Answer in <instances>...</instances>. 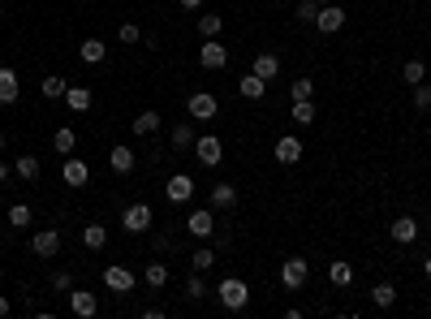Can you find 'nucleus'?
I'll use <instances>...</instances> for the list:
<instances>
[{
	"instance_id": "nucleus-1",
	"label": "nucleus",
	"mask_w": 431,
	"mask_h": 319,
	"mask_svg": "<svg viewBox=\"0 0 431 319\" xmlns=\"http://www.w3.org/2000/svg\"><path fill=\"white\" fill-rule=\"evenodd\" d=\"M216 298L229 306V311H246V302H250V285L238 281V276H224V281L216 285Z\"/></svg>"
},
{
	"instance_id": "nucleus-2",
	"label": "nucleus",
	"mask_w": 431,
	"mask_h": 319,
	"mask_svg": "<svg viewBox=\"0 0 431 319\" xmlns=\"http://www.w3.org/2000/svg\"><path fill=\"white\" fill-rule=\"evenodd\" d=\"M151 225H156V212H151V203H130L121 212V229L125 233H147Z\"/></svg>"
},
{
	"instance_id": "nucleus-3",
	"label": "nucleus",
	"mask_w": 431,
	"mask_h": 319,
	"mask_svg": "<svg viewBox=\"0 0 431 319\" xmlns=\"http://www.w3.org/2000/svg\"><path fill=\"white\" fill-rule=\"evenodd\" d=\"M307 276H311V263L302 259V255H293V259L281 263V285H285V289H302V285H307Z\"/></svg>"
},
{
	"instance_id": "nucleus-4",
	"label": "nucleus",
	"mask_w": 431,
	"mask_h": 319,
	"mask_svg": "<svg viewBox=\"0 0 431 319\" xmlns=\"http://www.w3.org/2000/svg\"><path fill=\"white\" fill-rule=\"evenodd\" d=\"M186 112H190L194 121H212V117L220 112V100H216L212 91H194V95H190V104H186Z\"/></svg>"
},
{
	"instance_id": "nucleus-5",
	"label": "nucleus",
	"mask_w": 431,
	"mask_h": 319,
	"mask_svg": "<svg viewBox=\"0 0 431 319\" xmlns=\"http://www.w3.org/2000/svg\"><path fill=\"white\" fill-rule=\"evenodd\" d=\"M198 65H203V69H224V65H229V47H224L220 39H203Z\"/></svg>"
},
{
	"instance_id": "nucleus-6",
	"label": "nucleus",
	"mask_w": 431,
	"mask_h": 319,
	"mask_svg": "<svg viewBox=\"0 0 431 319\" xmlns=\"http://www.w3.org/2000/svg\"><path fill=\"white\" fill-rule=\"evenodd\" d=\"M194 156H198L203 168H216V164L224 160V147H220L216 134H207V138H194Z\"/></svg>"
},
{
	"instance_id": "nucleus-7",
	"label": "nucleus",
	"mask_w": 431,
	"mask_h": 319,
	"mask_svg": "<svg viewBox=\"0 0 431 319\" xmlns=\"http://www.w3.org/2000/svg\"><path fill=\"white\" fill-rule=\"evenodd\" d=\"M61 177H65V186L82 190V186L91 181V164H87V160H78V156H65V168H61Z\"/></svg>"
},
{
	"instance_id": "nucleus-8",
	"label": "nucleus",
	"mask_w": 431,
	"mask_h": 319,
	"mask_svg": "<svg viewBox=\"0 0 431 319\" xmlns=\"http://www.w3.org/2000/svg\"><path fill=\"white\" fill-rule=\"evenodd\" d=\"M164 199H168V203H190V199H194V177H190V173H177V177H168V186H164Z\"/></svg>"
},
{
	"instance_id": "nucleus-9",
	"label": "nucleus",
	"mask_w": 431,
	"mask_h": 319,
	"mask_svg": "<svg viewBox=\"0 0 431 319\" xmlns=\"http://www.w3.org/2000/svg\"><path fill=\"white\" fill-rule=\"evenodd\" d=\"M104 285L112 293H130L134 289V272H130V267H121V263H108L104 267Z\"/></svg>"
},
{
	"instance_id": "nucleus-10",
	"label": "nucleus",
	"mask_w": 431,
	"mask_h": 319,
	"mask_svg": "<svg viewBox=\"0 0 431 319\" xmlns=\"http://www.w3.org/2000/svg\"><path fill=\"white\" fill-rule=\"evenodd\" d=\"M69 311L91 319V315H99V298H95L91 289H69Z\"/></svg>"
},
{
	"instance_id": "nucleus-11",
	"label": "nucleus",
	"mask_w": 431,
	"mask_h": 319,
	"mask_svg": "<svg viewBox=\"0 0 431 319\" xmlns=\"http://www.w3.org/2000/svg\"><path fill=\"white\" fill-rule=\"evenodd\" d=\"M315 27H319V35H337L345 27V9L341 5H323L319 17H315Z\"/></svg>"
},
{
	"instance_id": "nucleus-12",
	"label": "nucleus",
	"mask_w": 431,
	"mask_h": 319,
	"mask_svg": "<svg viewBox=\"0 0 431 319\" xmlns=\"http://www.w3.org/2000/svg\"><path fill=\"white\" fill-rule=\"evenodd\" d=\"M186 229H190L194 237H212V233H216V212H212V207H198V212H190Z\"/></svg>"
},
{
	"instance_id": "nucleus-13",
	"label": "nucleus",
	"mask_w": 431,
	"mask_h": 319,
	"mask_svg": "<svg viewBox=\"0 0 431 319\" xmlns=\"http://www.w3.org/2000/svg\"><path fill=\"white\" fill-rule=\"evenodd\" d=\"M31 251H35L39 259H52V255L61 251V233H57V229H39V233L31 237Z\"/></svg>"
},
{
	"instance_id": "nucleus-14",
	"label": "nucleus",
	"mask_w": 431,
	"mask_h": 319,
	"mask_svg": "<svg viewBox=\"0 0 431 319\" xmlns=\"http://www.w3.org/2000/svg\"><path fill=\"white\" fill-rule=\"evenodd\" d=\"M388 237L401 242V246H405V242H414V237H418V220H414V216H397L393 225H388Z\"/></svg>"
},
{
	"instance_id": "nucleus-15",
	"label": "nucleus",
	"mask_w": 431,
	"mask_h": 319,
	"mask_svg": "<svg viewBox=\"0 0 431 319\" xmlns=\"http://www.w3.org/2000/svg\"><path fill=\"white\" fill-rule=\"evenodd\" d=\"M250 73H259L263 82L281 78V57H276V52H259V57H255V65H250Z\"/></svg>"
},
{
	"instance_id": "nucleus-16",
	"label": "nucleus",
	"mask_w": 431,
	"mask_h": 319,
	"mask_svg": "<svg viewBox=\"0 0 431 319\" xmlns=\"http://www.w3.org/2000/svg\"><path fill=\"white\" fill-rule=\"evenodd\" d=\"M17 95H22L17 73H13L9 65H0V104H17Z\"/></svg>"
},
{
	"instance_id": "nucleus-17",
	"label": "nucleus",
	"mask_w": 431,
	"mask_h": 319,
	"mask_svg": "<svg viewBox=\"0 0 431 319\" xmlns=\"http://www.w3.org/2000/svg\"><path fill=\"white\" fill-rule=\"evenodd\" d=\"M238 95H242V100H263L268 82L259 78V73H242V78H238Z\"/></svg>"
},
{
	"instance_id": "nucleus-18",
	"label": "nucleus",
	"mask_w": 431,
	"mask_h": 319,
	"mask_svg": "<svg viewBox=\"0 0 431 319\" xmlns=\"http://www.w3.org/2000/svg\"><path fill=\"white\" fill-rule=\"evenodd\" d=\"M281 164H298L302 160V138H293V134H285L281 142H276V151H272Z\"/></svg>"
},
{
	"instance_id": "nucleus-19",
	"label": "nucleus",
	"mask_w": 431,
	"mask_h": 319,
	"mask_svg": "<svg viewBox=\"0 0 431 319\" xmlns=\"http://www.w3.org/2000/svg\"><path fill=\"white\" fill-rule=\"evenodd\" d=\"M108 164H112V173H134V151H130V147H112V151H108Z\"/></svg>"
},
{
	"instance_id": "nucleus-20",
	"label": "nucleus",
	"mask_w": 431,
	"mask_h": 319,
	"mask_svg": "<svg viewBox=\"0 0 431 319\" xmlns=\"http://www.w3.org/2000/svg\"><path fill=\"white\" fill-rule=\"evenodd\" d=\"M78 57H82L87 65H99V61L108 57V43H104V39H82V47H78Z\"/></svg>"
},
{
	"instance_id": "nucleus-21",
	"label": "nucleus",
	"mask_w": 431,
	"mask_h": 319,
	"mask_svg": "<svg viewBox=\"0 0 431 319\" xmlns=\"http://www.w3.org/2000/svg\"><path fill=\"white\" fill-rule=\"evenodd\" d=\"M130 130H134L138 138H147V134H156V130H160V112H151V108H147V112H138V117L130 121Z\"/></svg>"
},
{
	"instance_id": "nucleus-22",
	"label": "nucleus",
	"mask_w": 431,
	"mask_h": 319,
	"mask_svg": "<svg viewBox=\"0 0 431 319\" xmlns=\"http://www.w3.org/2000/svg\"><path fill=\"white\" fill-rule=\"evenodd\" d=\"M238 207V190L233 186H212V212H229Z\"/></svg>"
},
{
	"instance_id": "nucleus-23",
	"label": "nucleus",
	"mask_w": 431,
	"mask_h": 319,
	"mask_svg": "<svg viewBox=\"0 0 431 319\" xmlns=\"http://www.w3.org/2000/svg\"><path fill=\"white\" fill-rule=\"evenodd\" d=\"M65 104H69L73 112H87V108L95 104V95H91L87 87H69V91H65Z\"/></svg>"
},
{
	"instance_id": "nucleus-24",
	"label": "nucleus",
	"mask_w": 431,
	"mask_h": 319,
	"mask_svg": "<svg viewBox=\"0 0 431 319\" xmlns=\"http://www.w3.org/2000/svg\"><path fill=\"white\" fill-rule=\"evenodd\" d=\"M73 147H78V134H73L69 126H61V130L52 134V151H61V156H73Z\"/></svg>"
},
{
	"instance_id": "nucleus-25",
	"label": "nucleus",
	"mask_w": 431,
	"mask_h": 319,
	"mask_svg": "<svg viewBox=\"0 0 431 319\" xmlns=\"http://www.w3.org/2000/svg\"><path fill=\"white\" fill-rule=\"evenodd\" d=\"M220 27H224L220 13H198V35L203 39H220Z\"/></svg>"
},
{
	"instance_id": "nucleus-26",
	"label": "nucleus",
	"mask_w": 431,
	"mask_h": 319,
	"mask_svg": "<svg viewBox=\"0 0 431 319\" xmlns=\"http://www.w3.org/2000/svg\"><path fill=\"white\" fill-rule=\"evenodd\" d=\"M13 173H17L22 181H39V156H17Z\"/></svg>"
},
{
	"instance_id": "nucleus-27",
	"label": "nucleus",
	"mask_w": 431,
	"mask_h": 319,
	"mask_svg": "<svg viewBox=\"0 0 431 319\" xmlns=\"http://www.w3.org/2000/svg\"><path fill=\"white\" fill-rule=\"evenodd\" d=\"M104 242H108V229H104V225H87V229H82V246H87V251H104Z\"/></svg>"
},
{
	"instance_id": "nucleus-28",
	"label": "nucleus",
	"mask_w": 431,
	"mask_h": 319,
	"mask_svg": "<svg viewBox=\"0 0 431 319\" xmlns=\"http://www.w3.org/2000/svg\"><path fill=\"white\" fill-rule=\"evenodd\" d=\"M65 91H69V82L61 78V73H48L43 78V100H65Z\"/></svg>"
},
{
	"instance_id": "nucleus-29",
	"label": "nucleus",
	"mask_w": 431,
	"mask_h": 319,
	"mask_svg": "<svg viewBox=\"0 0 431 319\" xmlns=\"http://www.w3.org/2000/svg\"><path fill=\"white\" fill-rule=\"evenodd\" d=\"M371 302H375V306H379V311H388V306H393V302H397V289H393V285H388V281H379V285H375V289H371Z\"/></svg>"
},
{
	"instance_id": "nucleus-30",
	"label": "nucleus",
	"mask_w": 431,
	"mask_h": 319,
	"mask_svg": "<svg viewBox=\"0 0 431 319\" xmlns=\"http://www.w3.org/2000/svg\"><path fill=\"white\" fill-rule=\"evenodd\" d=\"M173 147H177V151L194 147V126H190V121H177V126H173Z\"/></svg>"
},
{
	"instance_id": "nucleus-31",
	"label": "nucleus",
	"mask_w": 431,
	"mask_h": 319,
	"mask_svg": "<svg viewBox=\"0 0 431 319\" xmlns=\"http://www.w3.org/2000/svg\"><path fill=\"white\" fill-rule=\"evenodd\" d=\"M143 281H147L151 289H164V285H168V267H164V263H147Z\"/></svg>"
},
{
	"instance_id": "nucleus-32",
	"label": "nucleus",
	"mask_w": 431,
	"mask_h": 319,
	"mask_svg": "<svg viewBox=\"0 0 431 319\" xmlns=\"http://www.w3.org/2000/svg\"><path fill=\"white\" fill-rule=\"evenodd\" d=\"M293 121L298 126H315V100H293Z\"/></svg>"
},
{
	"instance_id": "nucleus-33",
	"label": "nucleus",
	"mask_w": 431,
	"mask_h": 319,
	"mask_svg": "<svg viewBox=\"0 0 431 319\" xmlns=\"http://www.w3.org/2000/svg\"><path fill=\"white\" fill-rule=\"evenodd\" d=\"M328 276H333V285H337V289H345V285L353 281V267H349L345 259H337L333 267H328Z\"/></svg>"
},
{
	"instance_id": "nucleus-34",
	"label": "nucleus",
	"mask_w": 431,
	"mask_h": 319,
	"mask_svg": "<svg viewBox=\"0 0 431 319\" xmlns=\"http://www.w3.org/2000/svg\"><path fill=\"white\" fill-rule=\"evenodd\" d=\"M190 263H194V272H212V267H216V251L212 246H198Z\"/></svg>"
},
{
	"instance_id": "nucleus-35",
	"label": "nucleus",
	"mask_w": 431,
	"mask_h": 319,
	"mask_svg": "<svg viewBox=\"0 0 431 319\" xmlns=\"http://www.w3.org/2000/svg\"><path fill=\"white\" fill-rule=\"evenodd\" d=\"M186 298H190V302H203V298H207V285H203V272L186 276Z\"/></svg>"
},
{
	"instance_id": "nucleus-36",
	"label": "nucleus",
	"mask_w": 431,
	"mask_h": 319,
	"mask_svg": "<svg viewBox=\"0 0 431 319\" xmlns=\"http://www.w3.org/2000/svg\"><path fill=\"white\" fill-rule=\"evenodd\" d=\"M401 78L410 82V87H418V82H427V69H423V61H405V69H401Z\"/></svg>"
},
{
	"instance_id": "nucleus-37",
	"label": "nucleus",
	"mask_w": 431,
	"mask_h": 319,
	"mask_svg": "<svg viewBox=\"0 0 431 319\" xmlns=\"http://www.w3.org/2000/svg\"><path fill=\"white\" fill-rule=\"evenodd\" d=\"M31 225V207L27 203H13L9 207V229H27Z\"/></svg>"
},
{
	"instance_id": "nucleus-38",
	"label": "nucleus",
	"mask_w": 431,
	"mask_h": 319,
	"mask_svg": "<svg viewBox=\"0 0 431 319\" xmlns=\"http://www.w3.org/2000/svg\"><path fill=\"white\" fill-rule=\"evenodd\" d=\"M289 95H293V100H315V82H311V78H298V82L289 87Z\"/></svg>"
},
{
	"instance_id": "nucleus-39",
	"label": "nucleus",
	"mask_w": 431,
	"mask_h": 319,
	"mask_svg": "<svg viewBox=\"0 0 431 319\" xmlns=\"http://www.w3.org/2000/svg\"><path fill=\"white\" fill-rule=\"evenodd\" d=\"M414 108H418V112H431V87H427V82L414 87Z\"/></svg>"
},
{
	"instance_id": "nucleus-40",
	"label": "nucleus",
	"mask_w": 431,
	"mask_h": 319,
	"mask_svg": "<svg viewBox=\"0 0 431 319\" xmlns=\"http://www.w3.org/2000/svg\"><path fill=\"white\" fill-rule=\"evenodd\" d=\"M293 13H298V22H311V27H315V17H319V5H315V0H302V5H298Z\"/></svg>"
},
{
	"instance_id": "nucleus-41",
	"label": "nucleus",
	"mask_w": 431,
	"mask_h": 319,
	"mask_svg": "<svg viewBox=\"0 0 431 319\" xmlns=\"http://www.w3.org/2000/svg\"><path fill=\"white\" fill-rule=\"evenodd\" d=\"M117 39H121V43H138V39H143V31L134 27V22H125V27L117 31Z\"/></svg>"
},
{
	"instance_id": "nucleus-42",
	"label": "nucleus",
	"mask_w": 431,
	"mask_h": 319,
	"mask_svg": "<svg viewBox=\"0 0 431 319\" xmlns=\"http://www.w3.org/2000/svg\"><path fill=\"white\" fill-rule=\"evenodd\" d=\"M73 289V276L69 272H52V293H69Z\"/></svg>"
},
{
	"instance_id": "nucleus-43",
	"label": "nucleus",
	"mask_w": 431,
	"mask_h": 319,
	"mask_svg": "<svg viewBox=\"0 0 431 319\" xmlns=\"http://www.w3.org/2000/svg\"><path fill=\"white\" fill-rule=\"evenodd\" d=\"M9 181V164H0V186H5Z\"/></svg>"
},
{
	"instance_id": "nucleus-44",
	"label": "nucleus",
	"mask_w": 431,
	"mask_h": 319,
	"mask_svg": "<svg viewBox=\"0 0 431 319\" xmlns=\"http://www.w3.org/2000/svg\"><path fill=\"white\" fill-rule=\"evenodd\" d=\"M9 315V298H0V319H5Z\"/></svg>"
},
{
	"instance_id": "nucleus-45",
	"label": "nucleus",
	"mask_w": 431,
	"mask_h": 319,
	"mask_svg": "<svg viewBox=\"0 0 431 319\" xmlns=\"http://www.w3.org/2000/svg\"><path fill=\"white\" fill-rule=\"evenodd\" d=\"M182 5H186V9H203V0H182Z\"/></svg>"
},
{
	"instance_id": "nucleus-46",
	"label": "nucleus",
	"mask_w": 431,
	"mask_h": 319,
	"mask_svg": "<svg viewBox=\"0 0 431 319\" xmlns=\"http://www.w3.org/2000/svg\"><path fill=\"white\" fill-rule=\"evenodd\" d=\"M423 272H427V276H431V255H427V263H423Z\"/></svg>"
},
{
	"instance_id": "nucleus-47",
	"label": "nucleus",
	"mask_w": 431,
	"mask_h": 319,
	"mask_svg": "<svg viewBox=\"0 0 431 319\" xmlns=\"http://www.w3.org/2000/svg\"><path fill=\"white\" fill-rule=\"evenodd\" d=\"M0 151H5V130H0Z\"/></svg>"
},
{
	"instance_id": "nucleus-48",
	"label": "nucleus",
	"mask_w": 431,
	"mask_h": 319,
	"mask_svg": "<svg viewBox=\"0 0 431 319\" xmlns=\"http://www.w3.org/2000/svg\"><path fill=\"white\" fill-rule=\"evenodd\" d=\"M315 5H319V9H323V5H333V0H315Z\"/></svg>"
},
{
	"instance_id": "nucleus-49",
	"label": "nucleus",
	"mask_w": 431,
	"mask_h": 319,
	"mask_svg": "<svg viewBox=\"0 0 431 319\" xmlns=\"http://www.w3.org/2000/svg\"><path fill=\"white\" fill-rule=\"evenodd\" d=\"M0 285H5V272H0Z\"/></svg>"
}]
</instances>
